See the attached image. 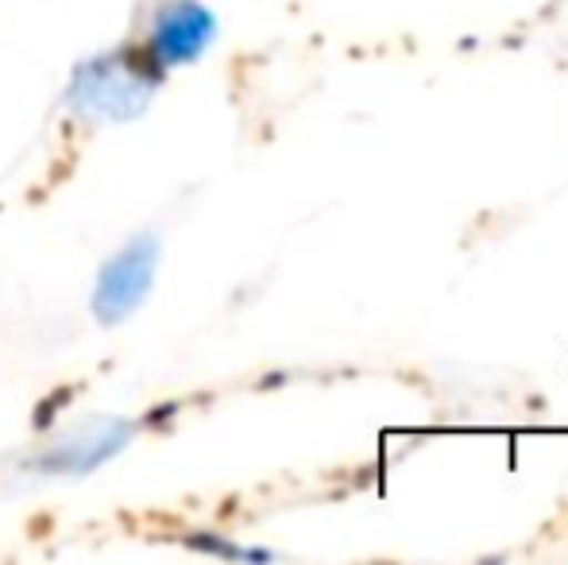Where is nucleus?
I'll use <instances>...</instances> for the list:
<instances>
[{
    "label": "nucleus",
    "mask_w": 568,
    "mask_h": 565,
    "mask_svg": "<svg viewBox=\"0 0 568 565\" xmlns=\"http://www.w3.org/2000/svg\"><path fill=\"white\" fill-rule=\"evenodd\" d=\"M179 543L190 554H205V558H221V562H275V554L263 551V546H244L232 535L221 531H182Z\"/></svg>",
    "instance_id": "5"
},
{
    "label": "nucleus",
    "mask_w": 568,
    "mask_h": 565,
    "mask_svg": "<svg viewBox=\"0 0 568 565\" xmlns=\"http://www.w3.org/2000/svg\"><path fill=\"white\" fill-rule=\"evenodd\" d=\"M217 31L221 23L205 0H159L140 39V51L166 74L205 59V51L217 43Z\"/></svg>",
    "instance_id": "4"
},
{
    "label": "nucleus",
    "mask_w": 568,
    "mask_h": 565,
    "mask_svg": "<svg viewBox=\"0 0 568 565\" xmlns=\"http://www.w3.org/2000/svg\"><path fill=\"white\" fill-rule=\"evenodd\" d=\"M163 78L166 74L140 51V43L113 47L78 62L62 90V105L85 124H128L148 113Z\"/></svg>",
    "instance_id": "1"
},
{
    "label": "nucleus",
    "mask_w": 568,
    "mask_h": 565,
    "mask_svg": "<svg viewBox=\"0 0 568 565\" xmlns=\"http://www.w3.org/2000/svg\"><path fill=\"white\" fill-rule=\"evenodd\" d=\"M143 418L101 415L67 426L62 434L39 442L31 453L16 461V473L28 481H82L98 468L113 465L124 450H132L143 434Z\"/></svg>",
    "instance_id": "2"
},
{
    "label": "nucleus",
    "mask_w": 568,
    "mask_h": 565,
    "mask_svg": "<svg viewBox=\"0 0 568 565\" xmlns=\"http://www.w3.org/2000/svg\"><path fill=\"white\" fill-rule=\"evenodd\" d=\"M159 236L155 233H135L124 244L105 256V264L98 268V280H93L90 310L98 325H120L135 314V310L148 302L151 286L159 275Z\"/></svg>",
    "instance_id": "3"
}]
</instances>
